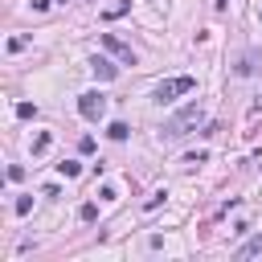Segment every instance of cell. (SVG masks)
<instances>
[{"label": "cell", "mask_w": 262, "mask_h": 262, "mask_svg": "<svg viewBox=\"0 0 262 262\" xmlns=\"http://www.w3.org/2000/svg\"><path fill=\"white\" fill-rule=\"evenodd\" d=\"M192 90H196V78H188V74H180V78H168V82H160L151 98H156V102L164 106V102H172L176 94H192Z\"/></svg>", "instance_id": "obj_1"}, {"label": "cell", "mask_w": 262, "mask_h": 262, "mask_svg": "<svg viewBox=\"0 0 262 262\" xmlns=\"http://www.w3.org/2000/svg\"><path fill=\"white\" fill-rule=\"evenodd\" d=\"M78 115H82L86 123H98V119L106 115V94H98V90L82 94V98H78Z\"/></svg>", "instance_id": "obj_2"}, {"label": "cell", "mask_w": 262, "mask_h": 262, "mask_svg": "<svg viewBox=\"0 0 262 262\" xmlns=\"http://www.w3.org/2000/svg\"><path fill=\"white\" fill-rule=\"evenodd\" d=\"M201 119H205V111H201L196 102H188V106H184V111L164 127V135H168V139H176V135H184V127H188V123H201Z\"/></svg>", "instance_id": "obj_3"}, {"label": "cell", "mask_w": 262, "mask_h": 262, "mask_svg": "<svg viewBox=\"0 0 262 262\" xmlns=\"http://www.w3.org/2000/svg\"><path fill=\"white\" fill-rule=\"evenodd\" d=\"M102 45H106V49H111V53H115L119 61H127V66H135V53H131V45H123V41H119L115 33H102Z\"/></svg>", "instance_id": "obj_4"}, {"label": "cell", "mask_w": 262, "mask_h": 262, "mask_svg": "<svg viewBox=\"0 0 262 262\" xmlns=\"http://www.w3.org/2000/svg\"><path fill=\"white\" fill-rule=\"evenodd\" d=\"M90 70H94V78H102V82H111V78L119 74V70H115L106 57H90Z\"/></svg>", "instance_id": "obj_5"}, {"label": "cell", "mask_w": 262, "mask_h": 262, "mask_svg": "<svg viewBox=\"0 0 262 262\" xmlns=\"http://www.w3.org/2000/svg\"><path fill=\"white\" fill-rule=\"evenodd\" d=\"M254 254H262V233H258V237H250V242L237 250V258H254Z\"/></svg>", "instance_id": "obj_6"}, {"label": "cell", "mask_w": 262, "mask_h": 262, "mask_svg": "<svg viewBox=\"0 0 262 262\" xmlns=\"http://www.w3.org/2000/svg\"><path fill=\"white\" fill-rule=\"evenodd\" d=\"M49 143H53V135H49V131H41V135L33 139V156H45V151H49Z\"/></svg>", "instance_id": "obj_7"}, {"label": "cell", "mask_w": 262, "mask_h": 262, "mask_svg": "<svg viewBox=\"0 0 262 262\" xmlns=\"http://www.w3.org/2000/svg\"><path fill=\"white\" fill-rule=\"evenodd\" d=\"M127 131H131L127 123H111V127H106V135H111L115 143H123V139H127Z\"/></svg>", "instance_id": "obj_8"}, {"label": "cell", "mask_w": 262, "mask_h": 262, "mask_svg": "<svg viewBox=\"0 0 262 262\" xmlns=\"http://www.w3.org/2000/svg\"><path fill=\"white\" fill-rule=\"evenodd\" d=\"M57 172H61V176H70V180H74V176H78V172H82V164H78V160H61V164H57Z\"/></svg>", "instance_id": "obj_9"}, {"label": "cell", "mask_w": 262, "mask_h": 262, "mask_svg": "<svg viewBox=\"0 0 262 262\" xmlns=\"http://www.w3.org/2000/svg\"><path fill=\"white\" fill-rule=\"evenodd\" d=\"M78 217H82V221H94V217H98V205H94V201H86V205L78 209Z\"/></svg>", "instance_id": "obj_10"}, {"label": "cell", "mask_w": 262, "mask_h": 262, "mask_svg": "<svg viewBox=\"0 0 262 262\" xmlns=\"http://www.w3.org/2000/svg\"><path fill=\"white\" fill-rule=\"evenodd\" d=\"M16 115H20V119H37V106H33V102H16Z\"/></svg>", "instance_id": "obj_11"}, {"label": "cell", "mask_w": 262, "mask_h": 262, "mask_svg": "<svg viewBox=\"0 0 262 262\" xmlns=\"http://www.w3.org/2000/svg\"><path fill=\"white\" fill-rule=\"evenodd\" d=\"M12 209H16L20 217H25V213H33V196H16V205H12Z\"/></svg>", "instance_id": "obj_12"}, {"label": "cell", "mask_w": 262, "mask_h": 262, "mask_svg": "<svg viewBox=\"0 0 262 262\" xmlns=\"http://www.w3.org/2000/svg\"><path fill=\"white\" fill-rule=\"evenodd\" d=\"M164 196H168V192H164V188H160V192H151V196H147V205H143V209H156V205H160V201H164Z\"/></svg>", "instance_id": "obj_13"}, {"label": "cell", "mask_w": 262, "mask_h": 262, "mask_svg": "<svg viewBox=\"0 0 262 262\" xmlns=\"http://www.w3.org/2000/svg\"><path fill=\"white\" fill-rule=\"evenodd\" d=\"M225 4H229V0H213V8H217V12H225Z\"/></svg>", "instance_id": "obj_14"}]
</instances>
